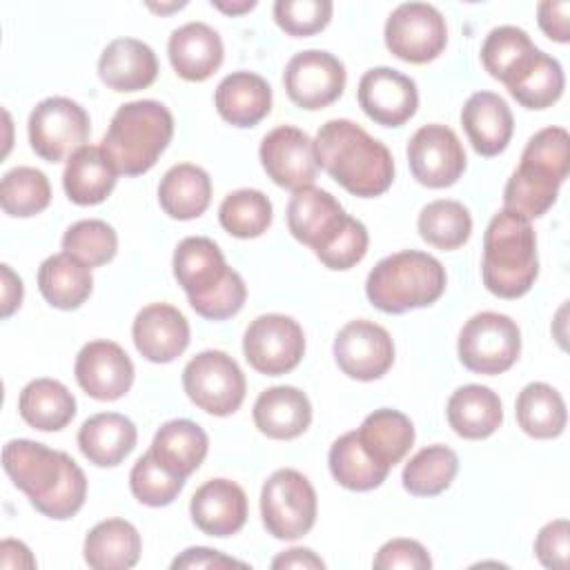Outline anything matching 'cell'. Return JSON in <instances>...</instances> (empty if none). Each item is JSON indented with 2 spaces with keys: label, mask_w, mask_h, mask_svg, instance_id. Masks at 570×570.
I'll return each instance as SVG.
<instances>
[{
  "label": "cell",
  "mask_w": 570,
  "mask_h": 570,
  "mask_svg": "<svg viewBox=\"0 0 570 570\" xmlns=\"http://www.w3.org/2000/svg\"><path fill=\"white\" fill-rule=\"evenodd\" d=\"M261 517L274 539L305 537L316 521V492L309 479L292 468L269 474L261 490Z\"/></svg>",
  "instance_id": "8"
},
{
  "label": "cell",
  "mask_w": 570,
  "mask_h": 570,
  "mask_svg": "<svg viewBox=\"0 0 570 570\" xmlns=\"http://www.w3.org/2000/svg\"><path fill=\"white\" fill-rule=\"evenodd\" d=\"M209 439L205 430L189 419H171L154 434L149 452L169 472L187 479L205 461Z\"/></svg>",
  "instance_id": "32"
},
{
  "label": "cell",
  "mask_w": 570,
  "mask_h": 570,
  "mask_svg": "<svg viewBox=\"0 0 570 570\" xmlns=\"http://www.w3.org/2000/svg\"><path fill=\"white\" fill-rule=\"evenodd\" d=\"M140 534L125 519H105L96 523L82 546V554L94 570H127L140 559Z\"/></svg>",
  "instance_id": "33"
},
{
  "label": "cell",
  "mask_w": 570,
  "mask_h": 570,
  "mask_svg": "<svg viewBox=\"0 0 570 570\" xmlns=\"http://www.w3.org/2000/svg\"><path fill=\"white\" fill-rule=\"evenodd\" d=\"M2 468L31 505L49 519H71L85 505L87 476L67 452L13 439L2 448Z\"/></svg>",
  "instance_id": "1"
},
{
  "label": "cell",
  "mask_w": 570,
  "mask_h": 570,
  "mask_svg": "<svg viewBox=\"0 0 570 570\" xmlns=\"http://www.w3.org/2000/svg\"><path fill=\"white\" fill-rule=\"evenodd\" d=\"M0 272H2V318H9L22 303V278L9 265H0Z\"/></svg>",
  "instance_id": "53"
},
{
  "label": "cell",
  "mask_w": 570,
  "mask_h": 570,
  "mask_svg": "<svg viewBox=\"0 0 570 570\" xmlns=\"http://www.w3.org/2000/svg\"><path fill=\"white\" fill-rule=\"evenodd\" d=\"M327 463H330V472L336 479V483L347 490H354V492L374 490L390 474V468L376 463L365 452V448L361 445V441L356 436V430L341 434L332 443Z\"/></svg>",
  "instance_id": "39"
},
{
  "label": "cell",
  "mask_w": 570,
  "mask_h": 570,
  "mask_svg": "<svg viewBox=\"0 0 570 570\" xmlns=\"http://www.w3.org/2000/svg\"><path fill=\"white\" fill-rule=\"evenodd\" d=\"M212 200L209 174L191 163L174 165L158 185V203L163 212L176 220H191L205 214Z\"/></svg>",
  "instance_id": "35"
},
{
  "label": "cell",
  "mask_w": 570,
  "mask_h": 570,
  "mask_svg": "<svg viewBox=\"0 0 570 570\" xmlns=\"http://www.w3.org/2000/svg\"><path fill=\"white\" fill-rule=\"evenodd\" d=\"M570 171V138L563 127L537 131L521 154L519 167L505 183L503 209L528 220L543 216L557 200Z\"/></svg>",
  "instance_id": "4"
},
{
  "label": "cell",
  "mask_w": 570,
  "mask_h": 570,
  "mask_svg": "<svg viewBox=\"0 0 570 570\" xmlns=\"http://www.w3.org/2000/svg\"><path fill=\"white\" fill-rule=\"evenodd\" d=\"M116 167L102 147L85 145L69 156L62 171V187L71 203L76 205H98L116 187Z\"/></svg>",
  "instance_id": "30"
},
{
  "label": "cell",
  "mask_w": 570,
  "mask_h": 570,
  "mask_svg": "<svg viewBox=\"0 0 570 570\" xmlns=\"http://www.w3.org/2000/svg\"><path fill=\"white\" fill-rule=\"evenodd\" d=\"M370 245L367 229L361 220L347 218L343 229L332 238V243L316 254V258L330 269H350L363 261Z\"/></svg>",
  "instance_id": "48"
},
{
  "label": "cell",
  "mask_w": 570,
  "mask_h": 570,
  "mask_svg": "<svg viewBox=\"0 0 570 570\" xmlns=\"http://www.w3.org/2000/svg\"><path fill=\"white\" fill-rule=\"evenodd\" d=\"M212 7H216L218 11L223 13H229V16H238V13H245V11H252L256 7L254 0H240V2H223V0H212Z\"/></svg>",
  "instance_id": "56"
},
{
  "label": "cell",
  "mask_w": 570,
  "mask_h": 570,
  "mask_svg": "<svg viewBox=\"0 0 570 570\" xmlns=\"http://www.w3.org/2000/svg\"><path fill=\"white\" fill-rule=\"evenodd\" d=\"M261 165L265 174L285 189H303L316 180L318 160L314 140L298 127L281 125L261 140Z\"/></svg>",
  "instance_id": "17"
},
{
  "label": "cell",
  "mask_w": 570,
  "mask_h": 570,
  "mask_svg": "<svg viewBox=\"0 0 570 570\" xmlns=\"http://www.w3.org/2000/svg\"><path fill=\"white\" fill-rule=\"evenodd\" d=\"M448 423L463 439H488L503 421V407L497 392L485 385H463L448 399Z\"/></svg>",
  "instance_id": "31"
},
{
  "label": "cell",
  "mask_w": 570,
  "mask_h": 570,
  "mask_svg": "<svg viewBox=\"0 0 570 570\" xmlns=\"http://www.w3.org/2000/svg\"><path fill=\"white\" fill-rule=\"evenodd\" d=\"M136 425L118 412H100L89 416L78 430V448L85 459L98 468L122 463L136 448Z\"/></svg>",
  "instance_id": "29"
},
{
  "label": "cell",
  "mask_w": 570,
  "mask_h": 570,
  "mask_svg": "<svg viewBox=\"0 0 570 570\" xmlns=\"http://www.w3.org/2000/svg\"><path fill=\"white\" fill-rule=\"evenodd\" d=\"M501 82L521 107L546 109L561 98L566 76L557 58L548 56L539 47H530L512 62Z\"/></svg>",
  "instance_id": "21"
},
{
  "label": "cell",
  "mask_w": 570,
  "mask_h": 570,
  "mask_svg": "<svg viewBox=\"0 0 570 570\" xmlns=\"http://www.w3.org/2000/svg\"><path fill=\"white\" fill-rule=\"evenodd\" d=\"M459 472V456L452 448L434 443L419 450L403 468V488L414 497H436L450 488Z\"/></svg>",
  "instance_id": "40"
},
{
  "label": "cell",
  "mask_w": 570,
  "mask_h": 570,
  "mask_svg": "<svg viewBox=\"0 0 570 570\" xmlns=\"http://www.w3.org/2000/svg\"><path fill=\"white\" fill-rule=\"evenodd\" d=\"M530 47H534V42L523 29L512 24H501L485 36L481 47V62L492 78L501 80L503 73L512 67V62L519 56H523Z\"/></svg>",
  "instance_id": "47"
},
{
  "label": "cell",
  "mask_w": 570,
  "mask_h": 570,
  "mask_svg": "<svg viewBox=\"0 0 570 570\" xmlns=\"http://www.w3.org/2000/svg\"><path fill=\"white\" fill-rule=\"evenodd\" d=\"M568 11H570V4L566 0H561V2L546 0V2L539 4V9H537L539 27L550 40H557V42H568L570 40Z\"/></svg>",
  "instance_id": "52"
},
{
  "label": "cell",
  "mask_w": 570,
  "mask_h": 570,
  "mask_svg": "<svg viewBox=\"0 0 570 570\" xmlns=\"http://www.w3.org/2000/svg\"><path fill=\"white\" fill-rule=\"evenodd\" d=\"M174 276L196 314L225 321L240 312L247 287L225 263L220 247L207 236H187L174 249Z\"/></svg>",
  "instance_id": "3"
},
{
  "label": "cell",
  "mask_w": 570,
  "mask_h": 570,
  "mask_svg": "<svg viewBox=\"0 0 570 570\" xmlns=\"http://www.w3.org/2000/svg\"><path fill=\"white\" fill-rule=\"evenodd\" d=\"M18 412L36 430L58 432L76 416V399L56 379H33L20 392Z\"/></svg>",
  "instance_id": "37"
},
{
  "label": "cell",
  "mask_w": 570,
  "mask_h": 570,
  "mask_svg": "<svg viewBox=\"0 0 570 570\" xmlns=\"http://www.w3.org/2000/svg\"><path fill=\"white\" fill-rule=\"evenodd\" d=\"M174 136V116L158 100H134L116 109L102 151L118 174L140 176L149 171Z\"/></svg>",
  "instance_id": "6"
},
{
  "label": "cell",
  "mask_w": 570,
  "mask_h": 570,
  "mask_svg": "<svg viewBox=\"0 0 570 570\" xmlns=\"http://www.w3.org/2000/svg\"><path fill=\"white\" fill-rule=\"evenodd\" d=\"M171 568L178 570V568H187V570H220V568H247V563L234 559V557H227L218 550H212V548H203V546H196V548H187L180 557H176L171 561Z\"/></svg>",
  "instance_id": "51"
},
{
  "label": "cell",
  "mask_w": 570,
  "mask_h": 570,
  "mask_svg": "<svg viewBox=\"0 0 570 570\" xmlns=\"http://www.w3.org/2000/svg\"><path fill=\"white\" fill-rule=\"evenodd\" d=\"M38 289L51 307L76 309L94 289L91 267L67 252L53 254L38 267Z\"/></svg>",
  "instance_id": "34"
},
{
  "label": "cell",
  "mask_w": 570,
  "mask_h": 570,
  "mask_svg": "<svg viewBox=\"0 0 570 570\" xmlns=\"http://www.w3.org/2000/svg\"><path fill=\"white\" fill-rule=\"evenodd\" d=\"M521 352L517 321L499 312H479L459 332V358L474 374H501Z\"/></svg>",
  "instance_id": "10"
},
{
  "label": "cell",
  "mask_w": 570,
  "mask_h": 570,
  "mask_svg": "<svg viewBox=\"0 0 570 570\" xmlns=\"http://www.w3.org/2000/svg\"><path fill=\"white\" fill-rule=\"evenodd\" d=\"M356 436L376 463L392 470L410 452L414 443V425L403 412L381 407L363 419Z\"/></svg>",
  "instance_id": "36"
},
{
  "label": "cell",
  "mask_w": 570,
  "mask_h": 570,
  "mask_svg": "<svg viewBox=\"0 0 570 570\" xmlns=\"http://www.w3.org/2000/svg\"><path fill=\"white\" fill-rule=\"evenodd\" d=\"M412 176L432 189L454 185L465 171V149L459 136L439 122L419 127L407 142Z\"/></svg>",
  "instance_id": "15"
},
{
  "label": "cell",
  "mask_w": 570,
  "mask_h": 570,
  "mask_svg": "<svg viewBox=\"0 0 570 570\" xmlns=\"http://www.w3.org/2000/svg\"><path fill=\"white\" fill-rule=\"evenodd\" d=\"M445 267L430 254L403 249L381 258L365 281L370 303L385 314L428 307L445 292Z\"/></svg>",
  "instance_id": "7"
},
{
  "label": "cell",
  "mask_w": 570,
  "mask_h": 570,
  "mask_svg": "<svg viewBox=\"0 0 570 570\" xmlns=\"http://www.w3.org/2000/svg\"><path fill=\"white\" fill-rule=\"evenodd\" d=\"M183 387L189 401L207 414L229 416L245 399L240 365L220 350H205L189 358L183 370Z\"/></svg>",
  "instance_id": "9"
},
{
  "label": "cell",
  "mask_w": 570,
  "mask_h": 570,
  "mask_svg": "<svg viewBox=\"0 0 570 570\" xmlns=\"http://www.w3.org/2000/svg\"><path fill=\"white\" fill-rule=\"evenodd\" d=\"M416 227L428 245L450 252L468 243L472 234V216L463 203L441 198L421 209Z\"/></svg>",
  "instance_id": "41"
},
{
  "label": "cell",
  "mask_w": 570,
  "mask_h": 570,
  "mask_svg": "<svg viewBox=\"0 0 570 570\" xmlns=\"http://www.w3.org/2000/svg\"><path fill=\"white\" fill-rule=\"evenodd\" d=\"M314 151L318 167L354 196H381L394 180L390 149L347 118H334L321 125L314 138Z\"/></svg>",
  "instance_id": "2"
},
{
  "label": "cell",
  "mask_w": 570,
  "mask_h": 570,
  "mask_svg": "<svg viewBox=\"0 0 570 570\" xmlns=\"http://www.w3.org/2000/svg\"><path fill=\"white\" fill-rule=\"evenodd\" d=\"M387 49L412 65H425L441 56L448 45L443 13L428 2H403L385 22Z\"/></svg>",
  "instance_id": "12"
},
{
  "label": "cell",
  "mask_w": 570,
  "mask_h": 570,
  "mask_svg": "<svg viewBox=\"0 0 570 570\" xmlns=\"http://www.w3.org/2000/svg\"><path fill=\"white\" fill-rule=\"evenodd\" d=\"M568 537L570 525L566 519H554L539 530L534 539V554L541 561V566L550 570L568 568Z\"/></svg>",
  "instance_id": "50"
},
{
  "label": "cell",
  "mask_w": 570,
  "mask_h": 570,
  "mask_svg": "<svg viewBox=\"0 0 570 570\" xmlns=\"http://www.w3.org/2000/svg\"><path fill=\"white\" fill-rule=\"evenodd\" d=\"M51 203L49 178L36 167H13L2 176L0 205L13 218H29Z\"/></svg>",
  "instance_id": "42"
},
{
  "label": "cell",
  "mask_w": 570,
  "mask_h": 570,
  "mask_svg": "<svg viewBox=\"0 0 570 570\" xmlns=\"http://www.w3.org/2000/svg\"><path fill=\"white\" fill-rule=\"evenodd\" d=\"M334 358L343 374L356 381L381 379L394 363L390 332L367 318L343 325L334 338Z\"/></svg>",
  "instance_id": "16"
},
{
  "label": "cell",
  "mask_w": 570,
  "mask_h": 570,
  "mask_svg": "<svg viewBox=\"0 0 570 570\" xmlns=\"http://www.w3.org/2000/svg\"><path fill=\"white\" fill-rule=\"evenodd\" d=\"M185 2H171V4H154L149 2V9L151 11H158V13H167V11H174V9H183Z\"/></svg>",
  "instance_id": "57"
},
{
  "label": "cell",
  "mask_w": 570,
  "mask_h": 570,
  "mask_svg": "<svg viewBox=\"0 0 570 570\" xmlns=\"http://www.w3.org/2000/svg\"><path fill=\"white\" fill-rule=\"evenodd\" d=\"M73 374L78 385L96 401H116L134 383V363L114 341H89L76 356Z\"/></svg>",
  "instance_id": "19"
},
{
  "label": "cell",
  "mask_w": 570,
  "mask_h": 570,
  "mask_svg": "<svg viewBox=\"0 0 570 570\" xmlns=\"http://www.w3.org/2000/svg\"><path fill=\"white\" fill-rule=\"evenodd\" d=\"M0 563L2 568H36V559L29 548L13 539H4L0 543Z\"/></svg>",
  "instance_id": "55"
},
{
  "label": "cell",
  "mask_w": 570,
  "mask_h": 570,
  "mask_svg": "<svg viewBox=\"0 0 570 570\" xmlns=\"http://www.w3.org/2000/svg\"><path fill=\"white\" fill-rule=\"evenodd\" d=\"M481 276L488 292L499 298H519L539 276L537 236L532 223L514 212L501 209L483 234Z\"/></svg>",
  "instance_id": "5"
},
{
  "label": "cell",
  "mask_w": 570,
  "mask_h": 570,
  "mask_svg": "<svg viewBox=\"0 0 570 570\" xmlns=\"http://www.w3.org/2000/svg\"><path fill=\"white\" fill-rule=\"evenodd\" d=\"M461 125L479 156L501 154L514 131V118L508 102L494 91L472 94L461 109Z\"/></svg>",
  "instance_id": "24"
},
{
  "label": "cell",
  "mask_w": 570,
  "mask_h": 570,
  "mask_svg": "<svg viewBox=\"0 0 570 570\" xmlns=\"http://www.w3.org/2000/svg\"><path fill=\"white\" fill-rule=\"evenodd\" d=\"M136 350L151 363H171L189 345V323L185 314L169 303L142 307L131 325Z\"/></svg>",
  "instance_id": "22"
},
{
  "label": "cell",
  "mask_w": 570,
  "mask_h": 570,
  "mask_svg": "<svg viewBox=\"0 0 570 570\" xmlns=\"http://www.w3.org/2000/svg\"><path fill=\"white\" fill-rule=\"evenodd\" d=\"M216 111L234 127H254L272 109V87L252 71H232L214 94Z\"/></svg>",
  "instance_id": "28"
},
{
  "label": "cell",
  "mask_w": 570,
  "mask_h": 570,
  "mask_svg": "<svg viewBox=\"0 0 570 570\" xmlns=\"http://www.w3.org/2000/svg\"><path fill=\"white\" fill-rule=\"evenodd\" d=\"M358 105L374 122L401 127L416 114V82L392 67L367 69L358 80Z\"/></svg>",
  "instance_id": "18"
},
{
  "label": "cell",
  "mask_w": 570,
  "mask_h": 570,
  "mask_svg": "<svg viewBox=\"0 0 570 570\" xmlns=\"http://www.w3.org/2000/svg\"><path fill=\"white\" fill-rule=\"evenodd\" d=\"M347 218L350 214H345L341 203L330 191L314 185L296 189L287 203V227L292 236L312 247L314 254L332 243Z\"/></svg>",
  "instance_id": "20"
},
{
  "label": "cell",
  "mask_w": 570,
  "mask_h": 570,
  "mask_svg": "<svg viewBox=\"0 0 570 570\" xmlns=\"http://www.w3.org/2000/svg\"><path fill=\"white\" fill-rule=\"evenodd\" d=\"M272 568L281 570V568H303V570H321L325 568V561L321 557H316L309 548H289L285 552H281L278 557H274Z\"/></svg>",
  "instance_id": "54"
},
{
  "label": "cell",
  "mask_w": 570,
  "mask_h": 570,
  "mask_svg": "<svg viewBox=\"0 0 570 570\" xmlns=\"http://www.w3.org/2000/svg\"><path fill=\"white\" fill-rule=\"evenodd\" d=\"M252 416L261 434L289 441L309 428L312 403L305 392L294 385H274L258 394Z\"/></svg>",
  "instance_id": "27"
},
{
  "label": "cell",
  "mask_w": 570,
  "mask_h": 570,
  "mask_svg": "<svg viewBox=\"0 0 570 570\" xmlns=\"http://www.w3.org/2000/svg\"><path fill=\"white\" fill-rule=\"evenodd\" d=\"M27 127L36 156L58 163L85 147L89 138V114L71 98L51 96L33 107Z\"/></svg>",
  "instance_id": "11"
},
{
  "label": "cell",
  "mask_w": 570,
  "mask_h": 570,
  "mask_svg": "<svg viewBox=\"0 0 570 570\" xmlns=\"http://www.w3.org/2000/svg\"><path fill=\"white\" fill-rule=\"evenodd\" d=\"M218 220L236 238H256L272 225V203L258 189H236L223 198Z\"/></svg>",
  "instance_id": "43"
},
{
  "label": "cell",
  "mask_w": 570,
  "mask_h": 570,
  "mask_svg": "<svg viewBox=\"0 0 570 570\" xmlns=\"http://www.w3.org/2000/svg\"><path fill=\"white\" fill-rule=\"evenodd\" d=\"M62 249L89 267H100L116 256L118 234L105 220H78L62 234Z\"/></svg>",
  "instance_id": "44"
},
{
  "label": "cell",
  "mask_w": 570,
  "mask_h": 570,
  "mask_svg": "<svg viewBox=\"0 0 570 570\" xmlns=\"http://www.w3.org/2000/svg\"><path fill=\"white\" fill-rule=\"evenodd\" d=\"M185 479L169 472L158 459L147 450L129 472V488L134 497L151 508L169 505L183 490Z\"/></svg>",
  "instance_id": "45"
},
{
  "label": "cell",
  "mask_w": 570,
  "mask_h": 570,
  "mask_svg": "<svg viewBox=\"0 0 570 570\" xmlns=\"http://www.w3.org/2000/svg\"><path fill=\"white\" fill-rule=\"evenodd\" d=\"M376 570H425L432 566L428 550L414 539H392L383 543L372 563Z\"/></svg>",
  "instance_id": "49"
},
{
  "label": "cell",
  "mask_w": 570,
  "mask_h": 570,
  "mask_svg": "<svg viewBox=\"0 0 570 570\" xmlns=\"http://www.w3.org/2000/svg\"><path fill=\"white\" fill-rule=\"evenodd\" d=\"M196 528L209 537H232L247 521L245 490L229 479L205 481L189 501Z\"/></svg>",
  "instance_id": "23"
},
{
  "label": "cell",
  "mask_w": 570,
  "mask_h": 570,
  "mask_svg": "<svg viewBox=\"0 0 570 570\" xmlns=\"http://www.w3.org/2000/svg\"><path fill=\"white\" fill-rule=\"evenodd\" d=\"M98 76L114 91L147 89L158 76V60L147 42L116 38L100 53Z\"/></svg>",
  "instance_id": "26"
},
{
  "label": "cell",
  "mask_w": 570,
  "mask_h": 570,
  "mask_svg": "<svg viewBox=\"0 0 570 570\" xmlns=\"http://www.w3.org/2000/svg\"><path fill=\"white\" fill-rule=\"evenodd\" d=\"M243 354L261 374H287L305 354L303 327L285 314H261L245 330Z\"/></svg>",
  "instance_id": "13"
},
{
  "label": "cell",
  "mask_w": 570,
  "mask_h": 570,
  "mask_svg": "<svg viewBox=\"0 0 570 570\" xmlns=\"http://www.w3.org/2000/svg\"><path fill=\"white\" fill-rule=\"evenodd\" d=\"M345 65L330 51L307 49L289 58L283 85L294 105L307 111L323 109L338 100L345 89Z\"/></svg>",
  "instance_id": "14"
},
{
  "label": "cell",
  "mask_w": 570,
  "mask_h": 570,
  "mask_svg": "<svg viewBox=\"0 0 570 570\" xmlns=\"http://www.w3.org/2000/svg\"><path fill=\"white\" fill-rule=\"evenodd\" d=\"M167 53L174 71L189 82L207 80L223 62V40L205 22H187L171 31Z\"/></svg>",
  "instance_id": "25"
},
{
  "label": "cell",
  "mask_w": 570,
  "mask_h": 570,
  "mask_svg": "<svg viewBox=\"0 0 570 570\" xmlns=\"http://www.w3.org/2000/svg\"><path fill=\"white\" fill-rule=\"evenodd\" d=\"M334 4L330 0H276L274 20L276 24L294 36L307 38L323 31L332 20Z\"/></svg>",
  "instance_id": "46"
},
{
  "label": "cell",
  "mask_w": 570,
  "mask_h": 570,
  "mask_svg": "<svg viewBox=\"0 0 570 570\" xmlns=\"http://www.w3.org/2000/svg\"><path fill=\"white\" fill-rule=\"evenodd\" d=\"M519 428L532 439H557L568 421L561 394L541 381L528 383L517 396Z\"/></svg>",
  "instance_id": "38"
}]
</instances>
